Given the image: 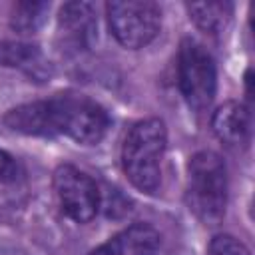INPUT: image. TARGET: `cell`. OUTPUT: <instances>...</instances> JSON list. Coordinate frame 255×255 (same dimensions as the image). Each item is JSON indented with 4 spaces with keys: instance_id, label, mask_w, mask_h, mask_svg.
Instances as JSON below:
<instances>
[{
    "instance_id": "obj_10",
    "label": "cell",
    "mask_w": 255,
    "mask_h": 255,
    "mask_svg": "<svg viewBox=\"0 0 255 255\" xmlns=\"http://www.w3.org/2000/svg\"><path fill=\"white\" fill-rule=\"evenodd\" d=\"M0 66L16 68L34 78L44 76L48 70L38 46L14 40H0Z\"/></svg>"
},
{
    "instance_id": "obj_3",
    "label": "cell",
    "mask_w": 255,
    "mask_h": 255,
    "mask_svg": "<svg viewBox=\"0 0 255 255\" xmlns=\"http://www.w3.org/2000/svg\"><path fill=\"white\" fill-rule=\"evenodd\" d=\"M185 203L205 225H217L227 205V167L219 153L201 149L187 161Z\"/></svg>"
},
{
    "instance_id": "obj_1",
    "label": "cell",
    "mask_w": 255,
    "mask_h": 255,
    "mask_svg": "<svg viewBox=\"0 0 255 255\" xmlns=\"http://www.w3.org/2000/svg\"><path fill=\"white\" fill-rule=\"evenodd\" d=\"M4 124L24 135H68L78 143H100L112 124L108 112L88 96L60 94L12 108Z\"/></svg>"
},
{
    "instance_id": "obj_13",
    "label": "cell",
    "mask_w": 255,
    "mask_h": 255,
    "mask_svg": "<svg viewBox=\"0 0 255 255\" xmlns=\"http://www.w3.org/2000/svg\"><path fill=\"white\" fill-rule=\"evenodd\" d=\"M207 255H251V251L237 237L221 233V235H215L209 241Z\"/></svg>"
},
{
    "instance_id": "obj_6",
    "label": "cell",
    "mask_w": 255,
    "mask_h": 255,
    "mask_svg": "<svg viewBox=\"0 0 255 255\" xmlns=\"http://www.w3.org/2000/svg\"><path fill=\"white\" fill-rule=\"evenodd\" d=\"M54 189L60 199L62 211L70 219L88 223L96 217L102 197L98 183L86 171L70 163L58 165V169L54 171Z\"/></svg>"
},
{
    "instance_id": "obj_4",
    "label": "cell",
    "mask_w": 255,
    "mask_h": 255,
    "mask_svg": "<svg viewBox=\"0 0 255 255\" xmlns=\"http://www.w3.org/2000/svg\"><path fill=\"white\" fill-rule=\"evenodd\" d=\"M177 84L183 100L193 112L211 106L217 90V68L213 56L193 38H183L177 56Z\"/></svg>"
},
{
    "instance_id": "obj_14",
    "label": "cell",
    "mask_w": 255,
    "mask_h": 255,
    "mask_svg": "<svg viewBox=\"0 0 255 255\" xmlns=\"http://www.w3.org/2000/svg\"><path fill=\"white\" fill-rule=\"evenodd\" d=\"M18 177H20V167L16 159L8 151L0 149V183H14Z\"/></svg>"
},
{
    "instance_id": "obj_2",
    "label": "cell",
    "mask_w": 255,
    "mask_h": 255,
    "mask_svg": "<svg viewBox=\"0 0 255 255\" xmlns=\"http://www.w3.org/2000/svg\"><path fill=\"white\" fill-rule=\"evenodd\" d=\"M165 145L167 129L159 118L139 120L129 128L122 143V167L135 189L143 193L157 191Z\"/></svg>"
},
{
    "instance_id": "obj_7",
    "label": "cell",
    "mask_w": 255,
    "mask_h": 255,
    "mask_svg": "<svg viewBox=\"0 0 255 255\" xmlns=\"http://www.w3.org/2000/svg\"><path fill=\"white\" fill-rule=\"evenodd\" d=\"M96 38V12L90 2H66L58 12V40L62 50L80 52Z\"/></svg>"
},
{
    "instance_id": "obj_11",
    "label": "cell",
    "mask_w": 255,
    "mask_h": 255,
    "mask_svg": "<svg viewBox=\"0 0 255 255\" xmlns=\"http://www.w3.org/2000/svg\"><path fill=\"white\" fill-rule=\"evenodd\" d=\"M185 8L195 26L209 34L223 32L233 14V4L229 2H193Z\"/></svg>"
},
{
    "instance_id": "obj_5",
    "label": "cell",
    "mask_w": 255,
    "mask_h": 255,
    "mask_svg": "<svg viewBox=\"0 0 255 255\" xmlns=\"http://www.w3.org/2000/svg\"><path fill=\"white\" fill-rule=\"evenodd\" d=\"M108 24L124 48L147 46L161 28V8L151 0H116L106 4Z\"/></svg>"
},
{
    "instance_id": "obj_8",
    "label": "cell",
    "mask_w": 255,
    "mask_h": 255,
    "mask_svg": "<svg viewBox=\"0 0 255 255\" xmlns=\"http://www.w3.org/2000/svg\"><path fill=\"white\" fill-rule=\"evenodd\" d=\"M161 245L159 231L149 223H133L88 255H155Z\"/></svg>"
},
{
    "instance_id": "obj_9",
    "label": "cell",
    "mask_w": 255,
    "mask_h": 255,
    "mask_svg": "<svg viewBox=\"0 0 255 255\" xmlns=\"http://www.w3.org/2000/svg\"><path fill=\"white\" fill-rule=\"evenodd\" d=\"M211 129L225 145H245L251 135V112L241 102H227L211 116Z\"/></svg>"
},
{
    "instance_id": "obj_12",
    "label": "cell",
    "mask_w": 255,
    "mask_h": 255,
    "mask_svg": "<svg viewBox=\"0 0 255 255\" xmlns=\"http://www.w3.org/2000/svg\"><path fill=\"white\" fill-rule=\"evenodd\" d=\"M48 2H18L10 12V28L18 34H34L46 20Z\"/></svg>"
}]
</instances>
